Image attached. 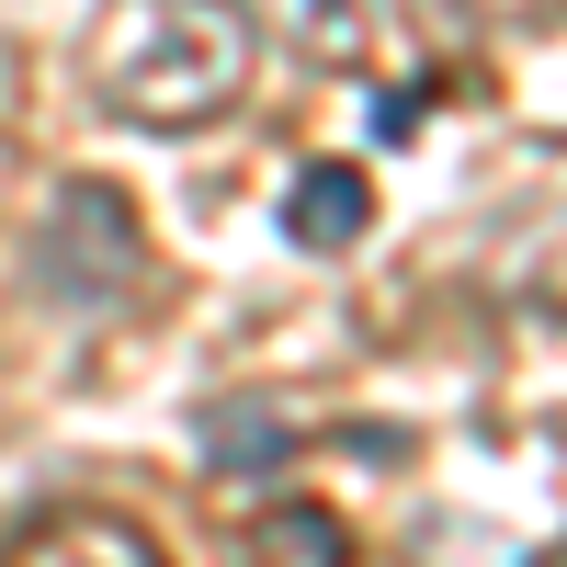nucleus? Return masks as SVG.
<instances>
[{
    "instance_id": "1",
    "label": "nucleus",
    "mask_w": 567,
    "mask_h": 567,
    "mask_svg": "<svg viewBox=\"0 0 567 567\" xmlns=\"http://www.w3.org/2000/svg\"><path fill=\"white\" fill-rule=\"evenodd\" d=\"M250 58H261L250 0H125L103 34V103L125 125L182 136V125H216L250 91Z\"/></svg>"
},
{
    "instance_id": "2",
    "label": "nucleus",
    "mask_w": 567,
    "mask_h": 567,
    "mask_svg": "<svg viewBox=\"0 0 567 567\" xmlns=\"http://www.w3.org/2000/svg\"><path fill=\"white\" fill-rule=\"evenodd\" d=\"M23 261H34V296L69 307V318H114V307L148 296V227H136V205L114 182H69Z\"/></svg>"
},
{
    "instance_id": "3",
    "label": "nucleus",
    "mask_w": 567,
    "mask_h": 567,
    "mask_svg": "<svg viewBox=\"0 0 567 567\" xmlns=\"http://www.w3.org/2000/svg\"><path fill=\"white\" fill-rule=\"evenodd\" d=\"M363 227H374V182H363V159H307L296 182H284V239H296V250L341 261Z\"/></svg>"
},
{
    "instance_id": "4",
    "label": "nucleus",
    "mask_w": 567,
    "mask_h": 567,
    "mask_svg": "<svg viewBox=\"0 0 567 567\" xmlns=\"http://www.w3.org/2000/svg\"><path fill=\"white\" fill-rule=\"evenodd\" d=\"M0 567H171L136 523H114V511H58V523H34Z\"/></svg>"
},
{
    "instance_id": "5",
    "label": "nucleus",
    "mask_w": 567,
    "mask_h": 567,
    "mask_svg": "<svg viewBox=\"0 0 567 567\" xmlns=\"http://www.w3.org/2000/svg\"><path fill=\"white\" fill-rule=\"evenodd\" d=\"M284 454H296V443H284V409H239V398H227V409H205V477H272V465Z\"/></svg>"
},
{
    "instance_id": "6",
    "label": "nucleus",
    "mask_w": 567,
    "mask_h": 567,
    "mask_svg": "<svg viewBox=\"0 0 567 567\" xmlns=\"http://www.w3.org/2000/svg\"><path fill=\"white\" fill-rule=\"evenodd\" d=\"M239 556H250V567H352V534L329 523V511H272Z\"/></svg>"
},
{
    "instance_id": "7",
    "label": "nucleus",
    "mask_w": 567,
    "mask_h": 567,
    "mask_svg": "<svg viewBox=\"0 0 567 567\" xmlns=\"http://www.w3.org/2000/svg\"><path fill=\"white\" fill-rule=\"evenodd\" d=\"M307 45H318V58H352V45H363V12H352V0H307Z\"/></svg>"
},
{
    "instance_id": "8",
    "label": "nucleus",
    "mask_w": 567,
    "mask_h": 567,
    "mask_svg": "<svg viewBox=\"0 0 567 567\" xmlns=\"http://www.w3.org/2000/svg\"><path fill=\"white\" fill-rule=\"evenodd\" d=\"M454 12H488V23H545L556 0H454Z\"/></svg>"
}]
</instances>
